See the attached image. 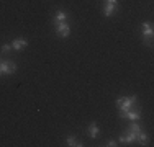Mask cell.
I'll list each match as a JSON object with an SVG mask.
<instances>
[{"label": "cell", "mask_w": 154, "mask_h": 147, "mask_svg": "<svg viewBox=\"0 0 154 147\" xmlns=\"http://www.w3.org/2000/svg\"><path fill=\"white\" fill-rule=\"evenodd\" d=\"M116 106L122 110V116L125 118L126 113L130 111V108L133 106V103L130 101V98H118V100H116Z\"/></svg>", "instance_id": "6da1fadb"}, {"label": "cell", "mask_w": 154, "mask_h": 147, "mask_svg": "<svg viewBox=\"0 0 154 147\" xmlns=\"http://www.w3.org/2000/svg\"><path fill=\"white\" fill-rule=\"evenodd\" d=\"M56 31H57V36L67 38L69 33H71V28H69V25L66 21H62V23H56Z\"/></svg>", "instance_id": "7a4b0ae2"}, {"label": "cell", "mask_w": 154, "mask_h": 147, "mask_svg": "<svg viewBox=\"0 0 154 147\" xmlns=\"http://www.w3.org/2000/svg\"><path fill=\"white\" fill-rule=\"evenodd\" d=\"M0 70H2V74L10 75V74H13L17 70V65L13 64L12 61H7V62H3V64H0Z\"/></svg>", "instance_id": "3957f363"}, {"label": "cell", "mask_w": 154, "mask_h": 147, "mask_svg": "<svg viewBox=\"0 0 154 147\" xmlns=\"http://www.w3.org/2000/svg\"><path fill=\"white\" fill-rule=\"evenodd\" d=\"M139 115H141V110L138 108H133V106H131L130 108V111L126 113V116L125 118H128V119H131V121H136V119H139Z\"/></svg>", "instance_id": "277c9868"}, {"label": "cell", "mask_w": 154, "mask_h": 147, "mask_svg": "<svg viewBox=\"0 0 154 147\" xmlns=\"http://www.w3.org/2000/svg\"><path fill=\"white\" fill-rule=\"evenodd\" d=\"M134 141H136V134H133L131 131H128L126 134H123L122 137H120V142H123V144H125V142L131 144V142H134Z\"/></svg>", "instance_id": "5b68a950"}, {"label": "cell", "mask_w": 154, "mask_h": 147, "mask_svg": "<svg viewBox=\"0 0 154 147\" xmlns=\"http://www.w3.org/2000/svg\"><path fill=\"white\" fill-rule=\"evenodd\" d=\"M143 34H144L146 38L149 39V43H151V39H152V25L151 23H144V25H143Z\"/></svg>", "instance_id": "8992f818"}, {"label": "cell", "mask_w": 154, "mask_h": 147, "mask_svg": "<svg viewBox=\"0 0 154 147\" xmlns=\"http://www.w3.org/2000/svg\"><path fill=\"white\" fill-rule=\"evenodd\" d=\"M26 39H15L13 41V44H12V47L13 49H17V51H21L23 47H26Z\"/></svg>", "instance_id": "52a82bcc"}, {"label": "cell", "mask_w": 154, "mask_h": 147, "mask_svg": "<svg viewBox=\"0 0 154 147\" xmlns=\"http://www.w3.org/2000/svg\"><path fill=\"white\" fill-rule=\"evenodd\" d=\"M115 7H116L115 2H107V7H105V15H107V16H112L113 12H115Z\"/></svg>", "instance_id": "ba28073f"}, {"label": "cell", "mask_w": 154, "mask_h": 147, "mask_svg": "<svg viewBox=\"0 0 154 147\" xmlns=\"http://www.w3.org/2000/svg\"><path fill=\"white\" fill-rule=\"evenodd\" d=\"M67 20V13L64 12V10H57L56 13V23H62V21Z\"/></svg>", "instance_id": "9c48e42d"}, {"label": "cell", "mask_w": 154, "mask_h": 147, "mask_svg": "<svg viewBox=\"0 0 154 147\" xmlns=\"http://www.w3.org/2000/svg\"><path fill=\"white\" fill-rule=\"evenodd\" d=\"M89 136H90L92 139H95V137L98 136V128H97V124H95V123H92V124L89 126Z\"/></svg>", "instance_id": "30bf717a"}, {"label": "cell", "mask_w": 154, "mask_h": 147, "mask_svg": "<svg viewBox=\"0 0 154 147\" xmlns=\"http://www.w3.org/2000/svg\"><path fill=\"white\" fill-rule=\"evenodd\" d=\"M67 144L72 146V147H80V146H82V144H80V142L74 137V136H69V137H67Z\"/></svg>", "instance_id": "8fae6325"}, {"label": "cell", "mask_w": 154, "mask_h": 147, "mask_svg": "<svg viewBox=\"0 0 154 147\" xmlns=\"http://www.w3.org/2000/svg\"><path fill=\"white\" fill-rule=\"evenodd\" d=\"M136 141H138V142H141V144H144V142L148 141V136H146L143 131H139L138 134H136Z\"/></svg>", "instance_id": "7c38bea8"}, {"label": "cell", "mask_w": 154, "mask_h": 147, "mask_svg": "<svg viewBox=\"0 0 154 147\" xmlns=\"http://www.w3.org/2000/svg\"><path fill=\"white\" fill-rule=\"evenodd\" d=\"M128 131H131L133 134H138V132L141 131V126H139V124H136V123H131V126L128 128Z\"/></svg>", "instance_id": "4fadbf2b"}, {"label": "cell", "mask_w": 154, "mask_h": 147, "mask_svg": "<svg viewBox=\"0 0 154 147\" xmlns=\"http://www.w3.org/2000/svg\"><path fill=\"white\" fill-rule=\"evenodd\" d=\"M10 49H12V46H10V44H3V47H2V51H3V52H5V54H7V52H8V51H10Z\"/></svg>", "instance_id": "5bb4252c"}, {"label": "cell", "mask_w": 154, "mask_h": 147, "mask_svg": "<svg viewBox=\"0 0 154 147\" xmlns=\"http://www.w3.org/2000/svg\"><path fill=\"white\" fill-rule=\"evenodd\" d=\"M108 146H110V147H115V146H116V142H115V141H110V142H108Z\"/></svg>", "instance_id": "9a60e30c"}, {"label": "cell", "mask_w": 154, "mask_h": 147, "mask_svg": "<svg viewBox=\"0 0 154 147\" xmlns=\"http://www.w3.org/2000/svg\"><path fill=\"white\" fill-rule=\"evenodd\" d=\"M107 2H115L116 3V0H107Z\"/></svg>", "instance_id": "2e32d148"}, {"label": "cell", "mask_w": 154, "mask_h": 147, "mask_svg": "<svg viewBox=\"0 0 154 147\" xmlns=\"http://www.w3.org/2000/svg\"><path fill=\"white\" fill-rule=\"evenodd\" d=\"M0 74H2V70H0Z\"/></svg>", "instance_id": "e0dca14e"}]
</instances>
